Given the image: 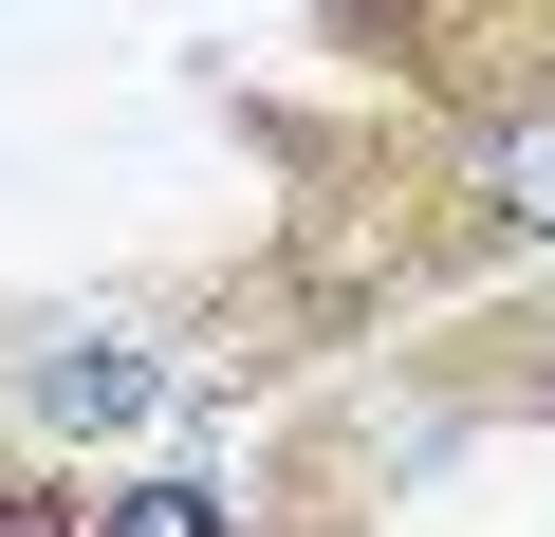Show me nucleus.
Segmentation results:
<instances>
[{"label":"nucleus","mask_w":555,"mask_h":537,"mask_svg":"<svg viewBox=\"0 0 555 537\" xmlns=\"http://www.w3.org/2000/svg\"><path fill=\"white\" fill-rule=\"evenodd\" d=\"M93 537H222V500L204 482H130V500H93Z\"/></svg>","instance_id":"obj_3"},{"label":"nucleus","mask_w":555,"mask_h":537,"mask_svg":"<svg viewBox=\"0 0 555 537\" xmlns=\"http://www.w3.org/2000/svg\"><path fill=\"white\" fill-rule=\"evenodd\" d=\"M20 389H38V426H112V408H149V371H130L112 334H75V353H38Z\"/></svg>","instance_id":"obj_2"},{"label":"nucleus","mask_w":555,"mask_h":537,"mask_svg":"<svg viewBox=\"0 0 555 537\" xmlns=\"http://www.w3.org/2000/svg\"><path fill=\"white\" fill-rule=\"evenodd\" d=\"M463 204H481L500 241H555V112H500V130L463 149Z\"/></svg>","instance_id":"obj_1"}]
</instances>
